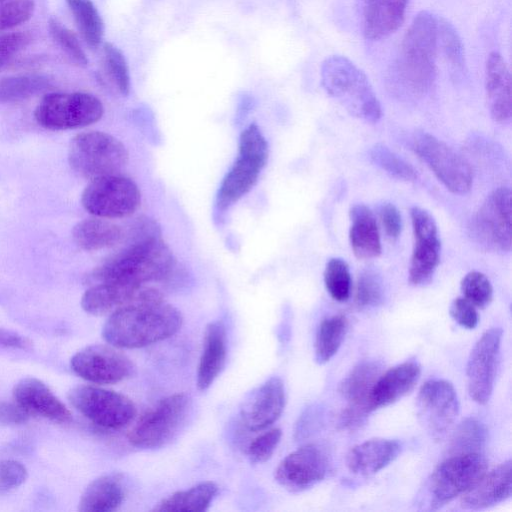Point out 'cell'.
Returning <instances> with one entry per match:
<instances>
[{"mask_svg":"<svg viewBox=\"0 0 512 512\" xmlns=\"http://www.w3.org/2000/svg\"><path fill=\"white\" fill-rule=\"evenodd\" d=\"M512 462L506 460L480 479L462 494L464 509L480 510L495 506L511 497Z\"/></svg>","mask_w":512,"mask_h":512,"instance_id":"20","label":"cell"},{"mask_svg":"<svg viewBox=\"0 0 512 512\" xmlns=\"http://www.w3.org/2000/svg\"><path fill=\"white\" fill-rule=\"evenodd\" d=\"M416 412L427 434L435 441L443 439L459 413L453 384L443 379L426 381L417 395Z\"/></svg>","mask_w":512,"mask_h":512,"instance_id":"13","label":"cell"},{"mask_svg":"<svg viewBox=\"0 0 512 512\" xmlns=\"http://www.w3.org/2000/svg\"><path fill=\"white\" fill-rule=\"evenodd\" d=\"M502 330L492 327L486 330L471 350L466 375L470 397L478 404L489 402L499 360Z\"/></svg>","mask_w":512,"mask_h":512,"instance_id":"15","label":"cell"},{"mask_svg":"<svg viewBox=\"0 0 512 512\" xmlns=\"http://www.w3.org/2000/svg\"><path fill=\"white\" fill-rule=\"evenodd\" d=\"M384 299V285L381 276L374 269L363 270L358 277L355 301L361 308L380 305Z\"/></svg>","mask_w":512,"mask_h":512,"instance_id":"40","label":"cell"},{"mask_svg":"<svg viewBox=\"0 0 512 512\" xmlns=\"http://www.w3.org/2000/svg\"><path fill=\"white\" fill-rule=\"evenodd\" d=\"M49 85V79L38 74L3 78L0 80V102H15L27 99L47 89Z\"/></svg>","mask_w":512,"mask_h":512,"instance_id":"36","label":"cell"},{"mask_svg":"<svg viewBox=\"0 0 512 512\" xmlns=\"http://www.w3.org/2000/svg\"><path fill=\"white\" fill-rule=\"evenodd\" d=\"M26 467L16 460H0V493L13 490L27 479Z\"/></svg>","mask_w":512,"mask_h":512,"instance_id":"46","label":"cell"},{"mask_svg":"<svg viewBox=\"0 0 512 512\" xmlns=\"http://www.w3.org/2000/svg\"><path fill=\"white\" fill-rule=\"evenodd\" d=\"M449 313L460 326L466 329H474L479 321L476 307L464 297L452 301Z\"/></svg>","mask_w":512,"mask_h":512,"instance_id":"47","label":"cell"},{"mask_svg":"<svg viewBox=\"0 0 512 512\" xmlns=\"http://www.w3.org/2000/svg\"><path fill=\"white\" fill-rule=\"evenodd\" d=\"M487 439L485 425L476 418L468 417L456 427L448 447L451 455L480 453Z\"/></svg>","mask_w":512,"mask_h":512,"instance_id":"35","label":"cell"},{"mask_svg":"<svg viewBox=\"0 0 512 512\" xmlns=\"http://www.w3.org/2000/svg\"><path fill=\"white\" fill-rule=\"evenodd\" d=\"M128 157L121 141L100 131L80 133L71 139L68 147L70 167L89 180L119 174Z\"/></svg>","mask_w":512,"mask_h":512,"instance_id":"5","label":"cell"},{"mask_svg":"<svg viewBox=\"0 0 512 512\" xmlns=\"http://www.w3.org/2000/svg\"><path fill=\"white\" fill-rule=\"evenodd\" d=\"M420 375L421 367L414 360L405 361L380 374L370 395L373 409L391 405L406 396L414 389Z\"/></svg>","mask_w":512,"mask_h":512,"instance_id":"22","label":"cell"},{"mask_svg":"<svg viewBox=\"0 0 512 512\" xmlns=\"http://www.w3.org/2000/svg\"><path fill=\"white\" fill-rule=\"evenodd\" d=\"M282 437L279 428L270 429L256 437L248 446L247 453L252 463L266 462L273 455Z\"/></svg>","mask_w":512,"mask_h":512,"instance_id":"45","label":"cell"},{"mask_svg":"<svg viewBox=\"0 0 512 512\" xmlns=\"http://www.w3.org/2000/svg\"><path fill=\"white\" fill-rule=\"evenodd\" d=\"M176 259L160 238H150L128 245L98 267L92 278L99 282L144 285L148 282L170 283L178 279Z\"/></svg>","mask_w":512,"mask_h":512,"instance_id":"2","label":"cell"},{"mask_svg":"<svg viewBox=\"0 0 512 512\" xmlns=\"http://www.w3.org/2000/svg\"><path fill=\"white\" fill-rule=\"evenodd\" d=\"M414 247L409 266V282L420 286L428 283L440 261L441 242L432 215L420 208L410 210Z\"/></svg>","mask_w":512,"mask_h":512,"instance_id":"17","label":"cell"},{"mask_svg":"<svg viewBox=\"0 0 512 512\" xmlns=\"http://www.w3.org/2000/svg\"><path fill=\"white\" fill-rule=\"evenodd\" d=\"M32 38L26 32H11L0 35V59L9 61L17 52L24 49Z\"/></svg>","mask_w":512,"mask_h":512,"instance_id":"50","label":"cell"},{"mask_svg":"<svg viewBox=\"0 0 512 512\" xmlns=\"http://www.w3.org/2000/svg\"><path fill=\"white\" fill-rule=\"evenodd\" d=\"M321 82L325 91L352 116L370 123L381 118V105L368 78L349 59L339 55L328 57L321 67Z\"/></svg>","mask_w":512,"mask_h":512,"instance_id":"4","label":"cell"},{"mask_svg":"<svg viewBox=\"0 0 512 512\" xmlns=\"http://www.w3.org/2000/svg\"><path fill=\"white\" fill-rule=\"evenodd\" d=\"M438 26L436 17L423 11L414 18L403 38L398 73L413 95H423L434 82Z\"/></svg>","mask_w":512,"mask_h":512,"instance_id":"3","label":"cell"},{"mask_svg":"<svg viewBox=\"0 0 512 512\" xmlns=\"http://www.w3.org/2000/svg\"><path fill=\"white\" fill-rule=\"evenodd\" d=\"M267 160L239 152L238 158L224 177L218 194L217 207L225 210L248 193L258 180Z\"/></svg>","mask_w":512,"mask_h":512,"instance_id":"23","label":"cell"},{"mask_svg":"<svg viewBox=\"0 0 512 512\" xmlns=\"http://www.w3.org/2000/svg\"><path fill=\"white\" fill-rule=\"evenodd\" d=\"M349 240L354 255L359 259H371L381 254V240L373 212L364 204L350 209Z\"/></svg>","mask_w":512,"mask_h":512,"instance_id":"29","label":"cell"},{"mask_svg":"<svg viewBox=\"0 0 512 512\" xmlns=\"http://www.w3.org/2000/svg\"><path fill=\"white\" fill-rule=\"evenodd\" d=\"M140 202L136 183L120 174L90 180L81 196L86 211L105 219L128 217L138 209Z\"/></svg>","mask_w":512,"mask_h":512,"instance_id":"10","label":"cell"},{"mask_svg":"<svg viewBox=\"0 0 512 512\" xmlns=\"http://www.w3.org/2000/svg\"><path fill=\"white\" fill-rule=\"evenodd\" d=\"M227 356L226 331L220 321L210 322L204 331L196 384L199 390H207L224 368Z\"/></svg>","mask_w":512,"mask_h":512,"instance_id":"26","label":"cell"},{"mask_svg":"<svg viewBox=\"0 0 512 512\" xmlns=\"http://www.w3.org/2000/svg\"><path fill=\"white\" fill-rule=\"evenodd\" d=\"M488 107L494 121L503 123L511 117V78L509 69L500 54L488 56L485 70Z\"/></svg>","mask_w":512,"mask_h":512,"instance_id":"25","label":"cell"},{"mask_svg":"<svg viewBox=\"0 0 512 512\" xmlns=\"http://www.w3.org/2000/svg\"><path fill=\"white\" fill-rule=\"evenodd\" d=\"M286 402L283 381L276 376L267 379L247 395L240 408L242 424L249 431H262L282 414Z\"/></svg>","mask_w":512,"mask_h":512,"instance_id":"19","label":"cell"},{"mask_svg":"<svg viewBox=\"0 0 512 512\" xmlns=\"http://www.w3.org/2000/svg\"><path fill=\"white\" fill-rule=\"evenodd\" d=\"M190 404L191 400L185 393H175L161 399L131 428L127 435L129 443L142 449L164 446L185 421Z\"/></svg>","mask_w":512,"mask_h":512,"instance_id":"7","label":"cell"},{"mask_svg":"<svg viewBox=\"0 0 512 512\" xmlns=\"http://www.w3.org/2000/svg\"><path fill=\"white\" fill-rule=\"evenodd\" d=\"M462 294L466 300L478 308H485L493 298V287L488 277L479 272L467 273L460 284Z\"/></svg>","mask_w":512,"mask_h":512,"instance_id":"41","label":"cell"},{"mask_svg":"<svg viewBox=\"0 0 512 512\" xmlns=\"http://www.w3.org/2000/svg\"><path fill=\"white\" fill-rule=\"evenodd\" d=\"M0 345L14 349H26L31 346V343L27 338L13 331L0 328Z\"/></svg>","mask_w":512,"mask_h":512,"instance_id":"52","label":"cell"},{"mask_svg":"<svg viewBox=\"0 0 512 512\" xmlns=\"http://www.w3.org/2000/svg\"><path fill=\"white\" fill-rule=\"evenodd\" d=\"M103 64L105 72L121 95H128L130 92V75L126 59L122 51L111 43L103 46Z\"/></svg>","mask_w":512,"mask_h":512,"instance_id":"39","label":"cell"},{"mask_svg":"<svg viewBox=\"0 0 512 512\" xmlns=\"http://www.w3.org/2000/svg\"><path fill=\"white\" fill-rule=\"evenodd\" d=\"M125 498V487L118 474H107L93 480L84 490L78 505L82 512H112Z\"/></svg>","mask_w":512,"mask_h":512,"instance_id":"30","label":"cell"},{"mask_svg":"<svg viewBox=\"0 0 512 512\" xmlns=\"http://www.w3.org/2000/svg\"><path fill=\"white\" fill-rule=\"evenodd\" d=\"M33 0H6L0 2V31L9 30L28 21L34 12Z\"/></svg>","mask_w":512,"mask_h":512,"instance_id":"43","label":"cell"},{"mask_svg":"<svg viewBox=\"0 0 512 512\" xmlns=\"http://www.w3.org/2000/svg\"><path fill=\"white\" fill-rule=\"evenodd\" d=\"M369 156L371 161L387 174L402 181L417 179V171L403 158L382 144L374 145Z\"/></svg>","mask_w":512,"mask_h":512,"instance_id":"37","label":"cell"},{"mask_svg":"<svg viewBox=\"0 0 512 512\" xmlns=\"http://www.w3.org/2000/svg\"><path fill=\"white\" fill-rule=\"evenodd\" d=\"M382 365L376 360L358 363L340 382L338 391L347 406L371 413L374 409L370 401L372 388L380 376Z\"/></svg>","mask_w":512,"mask_h":512,"instance_id":"28","label":"cell"},{"mask_svg":"<svg viewBox=\"0 0 512 512\" xmlns=\"http://www.w3.org/2000/svg\"><path fill=\"white\" fill-rule=\"evenodd\" d=\"M49 31L54 41L79 66H86L88 59L76 35L57 19L51 18L48 22Z\"/></svg>","mask_w":512,"mask_h":512,"instance_id":"42","label":"cell"},{"mask_svg":"<svg viewBox=\"0 0 512 512\" xmlns=\"http://www.w3.org/2000/svg\"><path fill=\"white\" fill-rule=\"evenodd\" d=\"M409 0H363V32L367 39L380 40L401 25Z\"/></svg>","mask_w":512,"mask_h":512,"instance_id":"27","label":"cell"},{"mask_svg":"<svg viewBox=\"0 0 512 512\" xmlns=\"http://www.w3.org/2000/svg\"><path fill=\"white\" fill-rule=\"evenodd\" d=\"M324 283L327 292L335 301L348 300L352 287L348 264L341 258L329 259L324 270Z\"/></svg>","mask_w":512,"mask_h":512,"instance_id":"38","label":"cell"},{"mask_svg":"<svg viewBox=\"0 0 512 512\" xmlns=\"http://www.w3.org/2000/svg\"><path fill=\"white\" fill-rule=\"evenodd\" d=\"M75 244L86 251L111 248L123 241L124 230L105 218H90L78 222L72 230Z\"/></svg>","mask_w":512,"mask_h":512,"instance_id":"31","label":"cell"},{"mask_svg":"<svg viewBox=\"0 0 512 512\" xmlns=\"http://www.w3.org/2000/svg\"><path fill=\"white\" fill-rule=\"evenodd\" d=\"M70 403L93 424L117 430L127 426L136 415V407L127 396L104 388L83 385L70 390Z\"/></svg>","mask_w":512,"mask_h":512,"instance_id":"12","label":"cell"},{"mask_svg":"<svg viewBox=\"0 0 512 512\" xmlns=\"http://www.w3.org/2000/svg\"><path fill=\"white\" fill-rule=\"evenodd\" d=\"M487 466L481 453L449 456L434 469L425 485L428 509H439L465 493L486 472Z\"/></svg>","mask_w":512,"mask_h":512,"instance_id":"6","label":"cell"},{"mask_svg":"<svg viewBox=\"0 0 512 512\" xmlns=\"http://www.w3.org/2000/svg\"><path fill=\"white\" fill-rule=\"evenodd\" d=\"M13 397L30 414L59 423L71 420L70 411L39 379L28 377L20 380L13 389Z\"/></svg>","mask_w":512,"mask_h":512,"instance_id":"21","label":"cell"},{"mask_svg":"<svg viewBox=\"0 0 512 512\" xmlns=\"http://www.w3.org/2000/svg\"><path fill=\"white\" fill-rule=\"evenodd\" d=\"M77 28L92 49L98 48L104 35L103 20L91 0H66Z\"/></svg>","mask_w":512,"mask_h":512,"instance_id":"34","label":"cell"},{"mask_svg":"<svg viewBox=\"0 0 512 512\" xmlns=\"http://www.w3.org/2000/svg\"><path fill=\"white\" fill-rule=\"evenodd\" d=\"M378 215L386 235L390 239H397L402 230V218L397 207L392 203H383Z\"/></svg>","mask_w":512,"mask_h":512,"instance_id":"49","label":"cell"},{"mask_svg":"<svg viewBox=\"0 0 512 512\" xmlns=\"http://www.w3.org/2000/svg\"><path fill=\"white\" fill-rule=\"evenodd\" d=\"M182 322L181 312L164 300L139 303L110 314L102 336L116 348H141L173 336Z\"/></svg>","mask_w":512,"mask_h":512,"instance_id":"1","label":"cell"},{"mask_svg":"<svg viewBox=\"0 0 512 512\" xmlns=\"http://www.w3.org/2000/svg\"><path fill=\"white\" fill-rule=\"evenodd\" d=\"M218 493L212 481L200 482L186 490L177 491L158 502L152 511L157 512H204Z\"/></svg>","mask_w":512,"mask_h":512,"instance_id":"32","label":"cell"},{"mask_svg":"<svg viewBox=\"0 0 512 512\" xmlns=\"http://www.w3.org/2000/svg\"><path fill=\"white\" fill-rule=\"evenodd\" d=\"M328 454L317 444H306L288 454L275 470V480L291 492L307 490L327 475Z\"/></svg>","mask_w":512,"mask_h":512,"instance_id":"16","label":"cell"},{"mask_svg":"<svg viewBox=\"0 0 512 512\" xmlns=\"http://www.w3.org/2000/svg\"><path fill=\"white\" fill-rule=\"evenodd\" d=\"M511 190H493L469 224V235L483 250L506 253L511 250Z\"/></svg>","mask_w":512,"mask_h":512,"instance_id":"9","label":"cell"},{"mask_svg":"<svg viewBox=\"0 0 512 512\" xmlns=\"http://www.w3.org/2000/svg\"><path fill=\"white\" fill-rule=\"evenodd\" d=\"M2 1H6V0H0V2H2Z\"/></svg>","mask_w":512,"mask_h":512,"instance_id":"54","label":"cell"},{"mask_svg":"<svg viewBox=\"0 0 512 512\" xmlns=\"http://www.w3.org/2000/svg\"><path fill=\"white\" fill-rule=\"evenodd\" d=\"M400 452L398 441L373 438L351 448L346 456V465L354 474L369 476L388 466Z\"/></svg>","mask_w":512,"mask_h":512,"instance_id":"24","label":"cell"},{"mask_svg":"<svg viewBox=\"0 0 512 512\" xmlns=\"http://www.w3.org/2000/svg\"><path fill=\"white\" fill-rule=\"evenodd\" d=\"M71 369L96 384H115L133 375L132 361L112 345H91L71 358Z\"/></svg>","mask_w":512,"mask_h":512,"instance_id":"14","label":"cell"},{"mask_svg":"<svg viewBox=\"0 0 512 512\" xmlns=\"http://www.w3.org/2000/svg\"><path fill=\"white\" fill-rule=\"evenodd\" d=\"M164 300L153 287L118 282H99L85 291L81 299L83 310L91 315L112 314L122 308L139 303Z\"/></svg>","mask_w":512,"mask_h":512,"instance_id":"18","label":"cell"},{"mask_svg":"<svg viewBox=\"0 0 512 512\" xmlns=\"http://www.w3.org/2000/svg\"><path fill=\"white\" fill-rule=\"evenodd\" d=\"M323 418L324 413L322 407L317 405L308 407L296 424L295 437L297 439H304L315 433L322 425Z\"/></svg>","mask_w":512,"mask_h":512,"instance_id":"48","label":"cell"},{"mask_svg":"<svg viewBox=\"0 0 512 512\" xmlns=\"http://www.w3.org/2000/svg\"><path fill=\"white\" fill-rule=\"evenodd\" d=\"M101 101L83 92L50 93L34 111L37 123L49 130H68L88 126L103 115Z\"/></svg>","mask_w":512,"mask_h":512,"instance_id":"8","label":"cell"},{"mask_svg":"<svg viewBox=\"0 0 512 512\" xmlns=\"http://www.w3.org/2000/svg\"><path fill=\"white\" fill-rule=\"evenodd\" d=\"M438 37L450 65L456 70L462 69L464 66L463 48L453 26L446 21L439 22Z\"/></svg>","mask_w":512,"mask_h":512,"instance_id":"44","label":"cell"},{"mask_svg":"<svg viewBox=\"0 0 512 512\" xmlns=\"http://www.w3.org/2000/svg\"><path fill=\"white\" fill-rule=\"evenodd\" d=\"M347 324L346 317L341 314L321 321L314 343L315 361L318 364L327 363L337 353L344 340Z\"/></svg>","mask_w":512,"mask_h":512,"instance_id":"33","label":"cell"},{"mask_svg":"<svg viewBox=\"0 0 512 512\" xmlns=\"http://www.w3.org/2000/svg\"><path fill=\"white\" fill-rule=\"evenodd\" d=\"M412 149L450 192L461 195L471 189L473 175L469 163L444 141L420 132L413 137Z\"/></svg>","mask_w":512,"mask_h":512,"instance_id":"11","label":"cell"},{"mask_svg":"<svg viewBox=\"0 0 512 512\" xmlns=\"http://www.w3.org/2000/svg\"><path fill=\"white\" fill-rule=\"evenodd\" d=\"M6 63V61L0 59V67L3 66Z\"/></svg>","mask_w":512,"mask_h":512,"instance_id":"53","label":"cell"},{"mask_svg":"<svg viewBox=\"0 0 512 512\" xmlns=\"http://www.w3.org/2000/svg\"><path fill=\"white\" fill-rule=\"evenodd\" d=\"M30 415L18 403L0 402V424H22Z\"/></svg>","mask_w":512,"mask_h":512,"instance_id":"51","label":"cell"}]
</instances>
